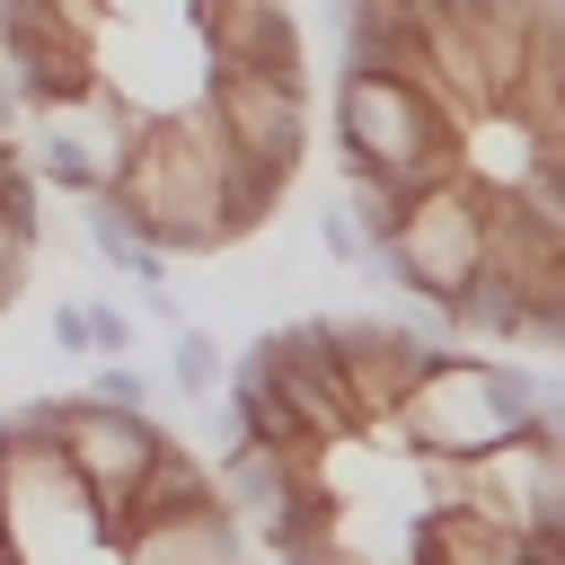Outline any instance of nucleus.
Instances as JSON below:
<instances>
[{"instance_id": "f257e3e1", "label": "nucleus", "mask_w": 565, "mask_h": 565, "mask_svg": "<svg viewBox=\"0 0 565 565\" xmlns=\"http://www.w3.org/2000/svg\"><path fill=\"white\" fill-rule=\"evenodd\" d=\"M115 212L159 247V256H212L230 247L221 230V185H212V159L194 141V115H159L141 124L124 177H115Z\"/></svg>"}, {"instance_id": "f03ea898", "label": "nucleus", "mask_w": 565, "mask_h": 565, "mask_svg": "<svg viewBox=\"0 0 565 565\" xmlns=\"http://www.w3.org/2000/svg\"><path fill=\"white\" fill-rule=\"evenodd\" d=\"M477 256H486V194L468 185V177H450V185H433V194H415L406 203V221L388 230V247L371 256L406 300H424L433 318L477 282Z\"/></svg>"}, {"instance_id": "7ed1b4c3", "label": "nucleus", "mask_w": 565, "mask_h": 565, "mask_svg": "<svg viewBox=\"0 0 565 565\" xmlns=\"http://www.w3.org/2000/svg\"><path fill=\"white\" fill-rule=\"evenodd\" d=\"M397 433H406V450L415 459H486V450H503V441H521L512 424H503V406H494V380H486V362L477 353H441L415 388H406V406H397Z\"/></svg>"}, {"instance_id": "20e7f679", "label": "nucleus", "mask_w": 565, "mask_h": 565, "mask_svg": "<svg viewBox=\"0 0 565 565\" xmlns=\"http://www.w3.org/2000/svg\"><path fill=\"white\" fill-rule=\"evenodd\" d=\"M141 124L150 115H124L106 88H88V97H71V106H53V115H35V150H26V168L44 177V185H62V194H79V203H97V194H115V177H124V159H132V141H141Z\"/></svg>"}, {"instance_id": "39448f33", "label": "nucleus", "mask_w": 565, "mask_h": 565, "mask_svg": "<svg viewBox=\"0 0 565 565\" xmlns=\"http://www.w3.org/2000/svg\"><path fill=\"white\" fill-rule=\"evenodd\" d=\"M327 344H335V380H344L353 433L397 424L406 388H415L441 353H459L450 335H415V327H397V318H327Z\"/></svg>"}, {"instance_id": "423d86ee", "label": "nucleus", "mask_w": 565, "mask_h": 565, "mask_svg": "<svg viewBox=\"0 0 565 565\" xmlns=\"http://www.w3.org/2000/svg\"><path fill=\"white\" fill-rule=\"evenodd\" d=\"M459 512L486 521V530H503V539H565V459L521 433V441L468 459Z\"/></svg>"}, {"instance_id": "0eeeda50", "label": "nucleus", "mask_w": 565, "mask_h": 565, "mask_svg": "<svg viewBox=\"0 0 565 565\" xmlns=\"http://www.w3.org/2000/svg\"><path fill=\"white\" fill-rule=\"evenodd\" d=\"M159 441H168V424H150V415H115V406H97V397H62V406H53V450H62L71 477L88 486L97 521L141 486V468L159 459Z\"/></svg>"}, {"instance_id": "6e6552de", "label": "nucleus", "mask_w": 565, "mask_h": 565, "mask_svg": "<svg viewBox=\"0 0 565 565\" xmlns=\"http://www.w3.org/2000/svg\"><path fill=\"white\" fill-rule=\"evenodd\" d=\"M185 35L203 53V79H282V88H300L291 0H203V9H185Z\"/></svg>"}, {"instance_id": "1a4fd4ad", "label": "nucleus", "mask_w": 565, "mask_h": 565, "mask_svg": "<svg viewBox=\"0 0 565 565\" xmlns=\"http://www.w3.org/2000/svg\"><path fill=\"white\" fill-rule=\"evenodd\" d=\"M194 106H203V124H212L247 168H265V177H291V168H300V141H309L300 88H282V79H203Z\"/></svg>"}, {"instance_id": "9d476101", "label": "nucleus", "mask_w": 565, "mask_h": 565, "mask_svg": "<svg viewBox=\"0 0 565 565\" xmlns=\"http://www.w3.org/2000/svg\"><path fill=\"white\" fill-rule=\"evenodd\" d=\"M212 503V468L194 459V450H177V441H159V459L141 468V486L97 521V539L106 547H124L132 530H159V521H185V512H203Z\"/></svg>"}, {"instance_id": "9b49d317", "label": "nucleus", "mask_w": 565, "mask_h": 565, "mask_svg": "<svg viewBox=\"0 0 565 565\" xmlns=\"http://www.w3.org/2000/svg\"><path fill=\"white\" fill-rule=\"evenodd\" d=\"M115 565H256V547H247V530H238L221 503H203V512H185V521L132 530V539L115 547Z\"/></svg>"}, {"instance_id": "f8f14e48", "label": "nucleus", "mask_w": 565, "mask_h": 565, "mask_svg": "<svg viewBox=\"0 0 565 565\" xmlns=\"http://www.w3.org/2000/svg\"><path fill=\"white\" fill-rule=\"evenodd\" d=\"M79 221H88V247H97L115 274H132V282H168V256H159V247H150V238H141V230L115 212V194H97Z\"/></svg>"}, {"instance_id": "ddd939ff", "label": "nucleus", "mask_w": 565, "mask_h": 565, "mask_svg": "<svg viewBox=\"0 0 565 565\" xmlns=\"http://www.w3.org/2000/svg\"><path fill=\"white\" fill-rule=\"evenodd\" d=\"M441 335H494V344H521V291H503L494 274H477V282L441 309Z\"/></svg>"}, {"instance_id": "4468645a", "label": "nucleus", "mask_w": 565, "mask_h": 565, "mask_svg": "<svg viewBox=\"0 0 565 565\" xmlns=\"http://www.w3.org/2000/svg\"><path fill=\"white\" fill-rule=\"evenodd\" d=\"M168 380H177L185 406H203V397L230 380V362H221V344H212L203 327H177V344H168Z\"/></svg>"}, {"instance_id": "2eb2a0df", "label": "nucleus", "mask_w": 565, "mask_h": 565, "mask_svg": "<svg viewBox=\"0 0 565 565\" xmlns=\"http://www.w3.org/2000/svg\"><path fill=\"white\" fill-rule=\"evenodd\" d=\"M486 380H494L503 424H512V433H530V415H539V397H547V371H530V362H486Z\"/></svg>"}, {"instance_id": "dca6fc26", "label": "nucleus", "mask_w": 565, "mask_h": 565, "mask_svg": "<svg viewBox=\"0 0 565 565\" xmlns=\"http://www.w3.org/2000/svg\"><path fill=\"white\" fill-rule=\"evenodd\" d=\"M79 397H97V406H115V415H150V371H132V362H106Z\"/></svg>"}, {"instance_id": "f3484780", "label": "nucleus", "mask_w": 565, "mask_h": 565, "mask_svg": "<svg viewBox=\"0 0 565 565\" xmlns=\"http://www.w3.org/2000/svg\"><path fill=\"white\" fill-rule=\"evenodd\" d=\"M88 344H97L106 362H124V353H132V318L106 309V300H88Z\"/></svg>"}, {"instance_id": "a211bd4d", "label": "nucleus", "mask_w": 565, "mask_h": 565, "mask_svg": "<svg viewBox=\"0 0 565 565\" xmlns=\"http://www.w3.org/2000/svg\"><path fill=\"white\" fill-rule=\"evenodd\" d=\"M26 256H35V238H26V230H9V221H0V309H9V300H18V291H26Z\"/></svg>"}, {"instance_id": "6ab92c4d", "label": "nucleus", "mask_w": 565, "mask_h": 565, "mask_svg": "<svg viewBox=\"0 0 565 565\" xmlns=\"http://www.w3.org/2000/svg\"><path fill=\"white\" fill-rule=\"evenodd\" d=\"M318 247H327L335 265H362V256H371V247H362V230H353L344 212H318Z\"/></svg>"}, {"instance_id": "aec40b11", "label": "nucleus", "mask_w": 565, "mask_h": 565, "mask_svg": "<svg viewBox=\"0 0 565 565\" xmlns=\"http://www.w3.org/2000/svg\"><path fill=\"white\" fill-rule=\"evenodd\" d=\"M53 344L62 353H97L88 344V300H53Z\"/></svg>"}, {"instance_id": "412c9836", "label": "nucleus", "mask_w": 565, "mask_h": 565, "mask_svg": "<svg viewBox=\"0 0 565 565\" xmlns=\"http://www.w3.org/2000/svg\"><path fill=\"white\" fill-rule=\"evenodd\" d=\"M0 150H26V97L9 71H0Z\"/></svg>"}, {"instance_id": "4be33fe9", "label": "nucleus", "mask_w": 565, "mask_h": 565, "mask_svg": "<svg viewBox=\"0 0 565 565\" xmlns=\"http://www.w3.org/2000/svg\"><path fill=\"white\" fill-rule=\"evenodd\" d=\"M0 565H18V547H9V530H0Z\"/></svg>"}]
</instances>
